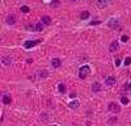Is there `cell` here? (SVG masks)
Instances as JSON below:
<instances>
[{
	"mask_svg": "<svg viewBox=\"0 0 131 126\" xmlns=\"http://www.w3.org/2000/svg\"><path fill=\"white\" fill-rule=\"evenodd\" d=\"M76 96H77V94H76V92H71V93H70L71 99H73V97H76Z\"/></svg>",
	"mask_w": 131,
	"mask_h": 126,
	"instance_id": "24",
	"label": "cell"
},
{
	"mask_svg": "<svg viewBox=\"0 0 131 126\" xmlns=\"http://www.w3.org/2000/svg\"><path fill=\"white\" fill-rule=\"evenodd\" d=\"M70 108L71 109H76V108H79V101H71L70 102Z\"/></svg>",
	"mask_w": 131,
	"mask_h": 126,
	"instance_id": "15",
	"label": "cell"
},
{
	"mask_svg": "<svg viewBox=\"0 0 131 126\" xmlns=\"http://www.w3.org/2000/svg\"><path fill=\"white\" fill-rule=\"evenodd\" d=\"M121 39H122L123 42H127V41H128V36H126V34H123V36L121 37Z\"/></svg>",
	"mask_w": 131,
	"mask_h": 126,
	"instance_id": "21",
	"label": "cell"
},
{
	"mask_svg": "<svg viewBox=\"0 0 131 126\" xmlns=\"http://www.w3.org/2000/svg\"><path fill=\"white\" fill-rule=\"evenodd\" d=\"M97 4H98L100 8H105L107 5V1H106V0H98V1H97Z\"/></svg>",
	"mask_w": 131,
	"mask_h": 126,
	"instance_id": "12",
	"label": "cell"
},
{
	"mask_svg": "<svg viewBox=\"0 0 131 126\" xmlns=\"http://www.w3.org/2000/svg\"><path fill=\"white\" fill-rule=\"evenodd\" d=\"M121 102H122V104H128V99H127V97H126V96H122V97H121Z\"/></svg>",
	"mask_w": 131,
	"mask_h": 126,
	"instance_id": "19",
	"label": "cell"
},
{
	"mask_svg": "<svg viewBox=\"0 0 131 126\" xmlns=\"http://www.w3.org/2000/svg\"><path fill=\"white\" fill-rule=\"evenodd\" d=\"M125 64H126V66L131 64V58H130V57H127V58L125 59Z\"/></svg>",
	"mask_w": 131,
	"mask_h": 126,
	"instance_id": "20",
	"label": "cell"
},
{
	"mask_svg": "<svg viewBox=\"0 0 131 126\" xmlns=\"http://www.w3.org/2000/svg\"><path fill=\"white\" fill-rule=\"evenodd\" d=\"M58 5H59V1H58V0H55V1L51 3V7H58Z\"/></svg>",
	"mask_w": 131,
	"mask_h": 126,
	"instance_id": "23",
	"label": "cell"
},
{
	"mask_svg": "<svg viewBox=\"0 0 131 126\" xmlns=\"http://www.w3.org/2000/svg\"><path fill=\"white\" fill-rule=\"evenodd\" d=\"M39 42H41V39H35V41H26L25 43H24V47H25V49H30V47L38 45Z\"/></svg>",
	"mask_w": 131,
	"mask_h": 126,
	"instance_id": "3",
	"label": "cell"
},
{
	"mask_svg": "<svg viewBox=\"0 0 131 126\" xmlns=\"http://www.w3.org/2000/svg\"><path fill=\"white\" fill-rule=\"evenodd\" d=\"M121 64V59H115V66H119Z\"/></svg>",
	"mask_w": 131,
	"mask_h": 126,
	"instance_id": "27",
	"label": "cell"
},
{
	"mask_svg": "<svg viewBox=\"0 0 131 126\" xmlns=\"http://www.w3.org/2000/svg\"><path fill=\"white\" fill-rule=\"evenodd\" d=\"M123 89H131V84H128V83H126L125 85H123Z\"/></svg>",
	"mask_w": 131,
	"mask_h": 126,
	"instance_id": "22",
	"label": "cell"
},
{
	"mask_svg": "<svg viewBox=\"0 0 131 126\" xmlns=\"http://www.w3.org/2000/svg\"><path fill=\"white\" fill-rule=\"evenodd\" d=\"M7 24H9V25H15L16 24V17L13 15H10V16H8L7 17Z\"/></svg>",
	"mask_w": 131,
	"mask_h": 126,
	"instance_id": "9",
	"label": "cell"
},
{
	"mask_svg": "<svg viewBox=\"0 0 131 126\" xmlns=\"http://www.w3.org/2000/svg\"><path fill=\"white\" fill-rule=\"evenodd\" d=\"M101 88H102V87H101V84H100V83H97V81H96V83H93V84H92V91H93V92H100V91H101Z\"/></svg>",
	"mask_w": 131,
	"mask_h": 126,
	"instance_id": "7",
	"label": "cell"
},
{
	"mask_svg": "<svg viewBox=\"0 0 131 126\" xmlns=\"http://www.w3.org/2000/svg\"><path fill=\"white\" fill-rule=\"evenodd\" d=\"M34 29H35L37 32H42V29H43V24H42V22L35 24V25H34Z\"/></svg>",
	"mask_w": 131,
	"mask_h": 126,
	"instance_id": "13",
	"label": "cell"
},
{
	"mask_svg": "<svg viewBox=\"0 0 131 126\" xmlns=\"http://www.w3.org/2000/svg\"><path fill=\"white\" fill-rule=\"evenodd\" d=\"M3 102H4L5 105H9L10 102H12V97H10L9 94H4V96H3Z\"/></svg>",
	"mask_w": 131,
	"mask_h": 126,
	"instance_id": "8",
	"label": "cell"
},
{
	"mask_svg": "<svg viewBox=\"0 0 131 126\" xmlns=\"http://www.w3.org/2000/svg\"><path fill=\"white\" fill-rule=\"evenodd\" d=\"M118 47H119V43H118L117 41H113L109 49H110V51H111V52H114V51H117V50H118Z\"/></svg>",
	"mask_w": 131,
	"mask_h": 126,
	"instance_id": "6",
	"label": "cell"
},
{
	"mask_svg": "<svg viewBox=\"0 0 131 126\" xmlns=\"http://www.w3.org/2000/svg\"><path fill=\"white\" fill-rule=\"evenodd\" d=\"M58 89H59L60 93H64V92H66V85L63 83H60L59 85H58Z\"/></svg>",
	"mask_w": 131,
	"mask_h": 126,
	"instance_id": "17",
	"label": "cell"
},
{
	"mask_svg": "<svg viewBox=\"0 0 131 126\" xmlns=\"http://www.w3.org/2000/svg\"><path fill=\"white\" fill-rule=\"evenodd\" d=\"M96 24H100V21L98 20H94V21H92V22H91V25H96Z\"/></svg>",
	"mask_w": 131,
	"mask_h": 126,
	"instance_id": "26",
	"label": "cell"
},
{
	"mask_svg": "<svg viewBox=\"0 0 131 126\" xmlns=\"http://www.w3.org/2000/svg\"><path fill=\"white\" fill-rule=\"evenodd\" d=\"M109 110L113 113H119L121 112V106L117 104V102H110L109 104Z\"/></svg>",
	"mask_w": 131,
	"mask_h": 126,
	"instance_id": "2",
	"label": "cell"
},
{
	"mask_svg": "<svg viewBox=\"0 0 131 126\" xmlns=\"http://www.w3.org/2000/svg\"><path fill=\"white\" fill-rule=\"evenodd\" d=\"M88 17H89V12H86V10L81 12V15H80V18H81V20H86Z\"/></svg>",
	"mask_w": 131,
	"mask_h": 126,
	"instance_id": "14",
	"label": "cell"
},
{
	"mask_svg": "<svg viewBox=\"0 0 131 126\" xmlns=\"http://www.w3.org/2000/svg\"><path fill=\"white\" fill-rule=\"evenodd\" d=\"M117 25H118V20H114V18H113V20H110V22H109L110 28H115Z\"/></svg>",
	"mask_w": 131,
	"mask_h": 126,
	"instance_id": "16",
	"label": "cell"
},
{
	"mask_svg": "<svg viewBox=\"0 0 131 126\" xmlns=\"http://www.w3.org/2000/svg\"><path fill=\"white\" fill-rule=\"evenodd\" d=\"M60 64H62V60H60L59 58H54V59L51 60V66H52V67H55V68L60 67Z\"/></svg>",
	"mask_w": 131,
	"mask_h": 126,
	"instance_id": "5",
	"label": "cell"
},
{
	"mask_svg": "<svg viewBox=\"0 0 131 126\" xmlns=\"http://www.w3.org/2000/svg\"><path fill=\"white\" fill-rule=\"evenodd\" d=\"M91 74V68H89V66H83V67H80V78H85L86 75H89Z\"/></svg>",
	"mask_w": 131,
	"mask_h": 126,
	"instance_id": "1",
	"label": "cell"
},
{
	"mask_svg": "<svg viewBox=\"0 0 131 126\" xmlns=\"http://www.w3.org/2000/svg\"><path fill=\"white\" fill-rule=\"evenodd\" d=\"M3 63H4L5 66H9L10 63H12V58L10 57H4L3 58Z\"/></svg>",
	"mask_w": 131,
	"mask_h": 126,
	"instance_id": "11",
	"label": "cell"
},
{
	"mask_svg": "<svg viewBox=\"0 0 131 126\" xmlns=\"http://www.w3.org/2000/svg\"><path fill=\"white\" fill-rule=\"evenodd\" d=\"M41 76H43V78H46V76H47V71H42V72H41Z\"/></svg>",
	"mask_w": 131,
	"mask_h": 126,
	"instance_id": "25",
	"label": "cell"
},
{
	"mask_svg": "<svg viewBox=\"0 0 131 126\" xmlns=\"http://www.w3.org/2000/svg\"><path fill=\"white\" fill-rule=\"evenodd\" d=\"M73 1H75V0H73Z\"/></svg>",
	"mask_w": 131,
	"mask_h": 126,
	"instance_id": "28",
	"label": "cell"
},
{
	"mask_svg": "<svg viewBox=\"0 0 131 126\" xmlns=\"http://www.w3.org/2000/svg\"><path fill=\"white\" fill-rule=\"evenodd\" d=\"M29 10H30V9H29V7H28V5H22V7H21V12H24V13H28Z\"/></svg>",
	"mask_w": 131,
	"mask_h": 126,
	"instance_id": "18",
	"label": "cell"
},
{
	"mask_svg": "<svg viewBox=\"0 0 131 126\" xmlns=\"http://www.w3.org/2000/svg\"><path fill=\"white\" fill-rule=\"evenodd\" d=\"M41 21H42V24H43V25H50V24H51V18H50L49 16H43Z\"/></svg>",
	"mask_w": 131,
	"mask_h": 126,
	"instance_id": "10",
	"label": "cell"
},
{
	"mask_svg": "<svg viewBox=\"0 0 131 126\" xmlns=\"http://www.w3.org/2000/svg\"><path fill=\"white\" fill-rule=\"evenodd\" d=\"M105 84H106V85H109V87L114 85V84H115V78H114V76H109V78H106Z\"/></svg>",
	"mask_w": 131,
	"mask_h": 126,
	"instance_id": "4",
	"label": "cell"
}]
</instances>
